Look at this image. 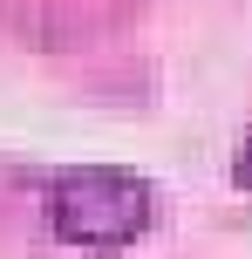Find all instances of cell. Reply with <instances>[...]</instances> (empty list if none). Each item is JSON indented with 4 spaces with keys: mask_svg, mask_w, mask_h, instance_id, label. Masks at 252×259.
<instances>
[{
    "mask_svg": "<svg viewBox=\"0 0 252 259\" xmlns=\"http://www.w3.org/2000/svg\"><path fill=\"white\" fill-rule=\"evenodd\" d=\"M48 225L62 239H75V246H130L136 232H143L150 219V184L136 178V170L123 164H75L62 170V178H48Z\"/></svg>",
    "mask_w": 252,
    "mask_h": 259,
    "instance_id": "1",
    "label": "cell"
},
{
    "mask_svg": "<svg viewBox=\"0 0 252 259\" xmlns=\"http://www.w3.org/2000/svg\"><path fill=\"white\" fill-rule=\"evenodd\" d=\"M239 184H252V130H245V150H239Z\"/></svg>",
    "mask_w": 252,
    "mask_h": 259,
    "instance_id": "2",
    "label": "cell"
}]
</instances>
